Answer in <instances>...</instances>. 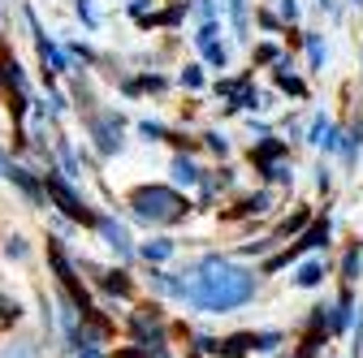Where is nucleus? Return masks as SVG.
Listing matches in <instances>:
<instances>
[{
  "label": "nucleus",
  "instance_id": "f03ea898",
  "mask_svg": "<svg viewBox=\"0 0 363 358\" xmlns=\"http://www.w3.org/2000/svg\"><path fill=\"white\" fill-rule=\"evenodd\" d=\"M125 207L134 212V220H143V225H182V220L195 212V203L177 186H134Z\"/></svg>",
  "mask_w": 363,
  "mask_h": 358
},
{
  "label": "nucleus",
  "instance_id": "5701e85b",
  "mask_svg": "<svg viewBox=\"0 0 363 358\" xmlns=\"http://www.w3.org/2000/svg\"><path fill=\"white\" fill-rule=\"evenodd\" d=\"M268 207H272V195H268V190H259V195H247L230 216H264Z\"/></svg>",
  "mask_w": 363,
  "mask_h": 358
},
{
  "label": "nucleus",
  "instance_id": "09e8293b",
  "mask_svg": "<svg viewBox=\"0 0 363 358\" xmlns=\"http://www.w3.org/2000/svg\"><path fill=\"white\" fill-rule=\"evenodd\" d=\"M350 5H359V9H363V0H350Z\"/></svg>",
  "mask_w": 363,
  "mask_h": 358
},
{
  "label": "nucleus",
  "instance_id": "c85d7f7f",
  "mask_svg": "<svg viewBox=\"0 0 363 358\" xmlns=\"http://www.w3.org/2000/svg\"><path fill=\"white\" fill-rule=\"evenodd\" d=\"M177 82L186 86V91H199V86H203V65H186V69L177 74Z\"/></svg>",
  "mask_w": 363,
  "mask_h": 358
},
{
  "label": "nucleus",
  "instance_id": "9d476101",
  "mask_svg": "<svg viewBox=\"0 0 363 358\" xmlns=\"http://www.w3.org/2000/svg\"><path fill=\"white\" fill-rule=\"evenodd\" d=\"M272 82H277V91H286L294 100H307V82L294 74V57H277V61H272Z\"/></svg>",
  "mask_w": 363,
  "mask_h": 358
},
{
  "label": "nucleus",
  "instance_id": "4468645a",
  "mask_svg": "<svg viewBox=\"0 0 363 358\" xmlns=\"http://www.w3.org/2000/svg\"><path fill=\"white\" fill-rule=\"evenodd\" d=\"M359 272H363V242L354 238V242L346 246L342 263H337V277H342V285H354V281H359Z\"/></svg>",
  "mask_w": 363,
  "mask_h": 358
},
{
  "label": "nucleus",
  "instance_id": "e433bc0d",
  "mask_svg": "<svg viewBox=\"0 0 363 358\" xmlns=\"http://www.w3.org/2000/svg\"><path fill=\"white\" fill-rule=\"evenodd\" d=\"M5 255H9V259H26V255H30L26 238H18V233H13V238H5Z\"/></svg>",
  "mask_w": 363,
  "mask_h": 358
},
{
  "label": "nucleus",
  "instance_id": "6ab92c4d",
  "mask_svg": "<svg viewBox=\"0 0 363 358\" xmlns=\"http://www.w3.org/2000/svg\"><path fill=\"white\" fill-rule=\"evenodd\" d=\"M251 345H255V333H234V337L216 341V358H242Z\"/></svg>",
  "mask_w": 363,
  "mask_h": 358
},
{
  "label": "nucleus",
  "instance_id": "8fccbe9b",
  "mask_svg": "<svg viewBox=\"0 0 363 358\" xmlns=\"http://www.w3.org/2000/svg\"><path fill=\"white\" fill-rule=\"evenodd\" d=\"M294 358H307V354H294Z\"/></svg>",
  "mask_w": 363,
  "mask_h": 358
},
{
  "label": "nucleus",
  "instance_id": "c756f323",
  "mask_svg": "<svg viewBox=\"0 0 363 358\" xmlns=\"http://www.w3.org/2000/svg\"><path fill=\"white\" fill-rule=\"evenodd\" d=\"M203 22H216L220 18V9H225V0H195V5H191Z\"/></svg>",
  "mask_w": 363,
  "mask_h": 358
},
{
  "label": "nucleus",
  "instance_id": "37998d69",
  "mask_svg": "<svg viewBox=\"0 0 363 358\" xmlns=\"http://www.w3.org/2000/svg\"><path fill=\"white\" fill-rule=\"evenodd\" d=\"M277 5H281V18H286V22L298 18V0H277Z\"/></svg>",
  "mask_w": 363,
  "mask_h": 358
},
{
  "label": "nucleus",
  "instance_id": "a19ab883",
  "mask_svg": "<svg viewBox=\"0 0 363 358\" xmlns=\"http://www.w3.org/2000/svg\"><path fill=\"white\" fill-rule=\"evenodd\" d=\"M255 18H259V26H264V30H281V18H277V13H268V9H259Z\"/></svg>",
  "mask_w": 363,
  "mask_h": 358
},
{
  "label": "nucleus",
  "instance_id": "f704fd0d",
  "mask_svg": "<svg viewBox=\"0 0 363 358\" xmlns=\"http://www.w3.org/2000/svg\"><path fill=\"white\" fill-rule=\"evenodd\" d=\"M74 13L82 18V26H91V30H96L100 26V18H96V9H91V0H74Z\"/></svg>",
  "mask_w": 363,
  "mask_h": 358
},
{
  "label": "nucleus",
  "instance_id": "f3484780",
  "mask_svg": "<svg viewBox=\"0 0 363 358\" xmlns=\"http://www.w3.org/2000/svg\"><path fill=\"white\" fill-rule=\"evenodd\" d=\"M264 108V96L255 91V86L247 82V86H238V91L230 96V104H225V112H259Z\"/></svg>",
  "mask_w": 363,
  "mask_h": 358
},
{
  "label": "nucleus",
  "instance_id": "cd10ccee",
  "mask_svg": "<svg viewBox=\"0 0 363 358\" xmlns=\"http://www.w3.org/2000/svg\"><path fill=\"white\" fill-rule=\"evenodd\" d=\"M203 147H208L212 156H230V139H225L220 129H208V134H203Z\"/></svg>",
  "mask_w": 363,
  "mask_h": 358
},
{
  "label": "nucleus",
  "instance_id": "4be33fe9",
  "mask_svg": "<svg viewBox=\"0 0 363 358\" xmlns=\"http://www.w3.org/2000/svg\"><path fill=\"white\" fill-rule=\"evenodd\" d=\"M259 177H264V182H272V186H294V164H290V156L277 160V164H268V168H259Z\"/></svg>",
  "mask_w": 363,
  "mask_h": 358
},
{
  "label": "nucleus",
  "instance_id": "ddd939ff",
  "mask_svg": "<svg viewBox=\"0 0 363 358\" xmlns=\"http://www.w3.org/2000/svg\"><path fill=\"white\" fill-rule=\"evenodd\" d=\"M169 168H173V186H199V177H203V168L195 164L191 151H177Z\"/></svg>",
  "mask_w": 363,
  "mask_h": 358
},
{
  "label": "nucleus",
  "instance_id": "7c9ffc66",
  "mask_svg": "<svg viewBox=\"0 0 363 358\" xmlns=\"http://www.w3.org/2000/svg\"><path fill=\"white\" fill-rule=\"evenodd\" d=\"M139 134H143L147 143H164V139H169V129H164L160 121H139Z\"/></svg>",
  "mask_w": 363,
  "mask_h": 358
},
{
  "label": "nucleus",
  "instance_id": "39448f33",
  "mask_svg": "<svg viewBox=\"0 0 363 358\" xmlns=\"http://www.w3.org/2000/svg\"><path fill=\"white\" fill-rule=\"evenodd\" d=\"M48 267H52V277H57V285H61V294L78 306V311H91L96 302H91V294H86V285H82V277H78V267H74V259H69V250H65V242L61 238H48Z\"/></svg>",
  "mask_w": 363,
  "mask_h": 358
},
{
  "label": "nucleus",
  "instance_id": "9b49d317",
  "mask_svg": "<svg viewBox=\"0 0 363 358\" xmlns=\"http://www.w3.org/2000/svg\"><path fill=\"white\" fill-rule=\"evenodd\" d=\"M286 156H290V143L277 139V134H264V139H255V147H251V164H255V173L268 168V164H277V160H286Z\"/></svg>",
  "mask_w": 363,
  "mask_h": 358
},
{
  "label": "nucleus",
  "instance_id": "72a5a7b5",
  "mask_svg": "<svg viewBox=\"0 0 363 358\" xmlns=\"http://www.w3.org/2000/svg\"><path fill=\"white\" fill-rule=\"evenodd\" d=\"M247 82H251V74H238V78H220V82H216V96H234L238 86H247Z\"/></svg>",
  "mask_w": 363,
  "mask_h": 358
},
{
  "label": "nucleus",
  "instance_id": "f257e3e1",
  "mask_svg": "<svg viewBox=\"0 0 363 358\" xmlns=\"http://www.w3.org/2000/svg\"><path fill=\"white\" fill-rule=\"evenodd\" d=\"M177 285H182L177 302H191L203 316H230V311L255 298L259 272H251V267L225 259V255H203L191 272H177Z\"/></svg>",
  "mask_w": 363,
  "mask_h": 358
},
{
  "label": "nucleus",
  "instance_id": "0eeeda50",
  "mask_svg": "<svg viewBox=\"0 0 363 358\" xmlns=\"http://www.w3.org/2000/svg\"><path fill=\"white\" fill-rule=\"evenodd\" d=\"M0 173H5L9 182H13V186H18V190H22V195H26V199L35 203V207H43V203H48V199H43V182H39V177H35V173H30L26 164L9 160L5 151H0Z\"/></svg>",
  "mask_w": 363,
  "mask_h": 358
},
{
  "label": "nucleus",
  "instance_id": "79ce46f5",
  "mask_svg": "<svg viewBox=\"0 0 363 358\" xmlns=\"http://www.w3.org/2000/svg\"><path fill=\"white\" fill-rule=\"evenodd\" d=\"M74 358H104L100 345H74Z\"/></svg>",
  "mask_w": 363,
  "mask_h": 358
},
{
  "label": "nucleus",
  "instance_id": "a18cd8bd",
  "mask_svg": "<svg viewBox=\"0 0 363 358\" xmlns=\"http://www.w3.org/2000/svg\"><path fill=\"white\" fill-rule=\"evenodd\" d=\"M69 52H74V57H82V61H96V52H91L86 43H69Z\"/></svg>",
  "mask_w": 363,
  "mask_h": 358
},
{
  "label": "nucleus",
  "instance_id": "423d86ee",
  "mask_svg": "<svg viewBox=\"0 0 363 358\" xmlns=\"http://www.w3.org/2000/svg\"><path fill=\"white\" fill-rule=\"evenodd\" d=\"M121 129H125V117H121L117 108H104V112H91V117H86V134H91V147H96V151H100L104 160H108V156H117V151L125 147Z\"/></svg>",
  "mask_w": 363,
  "mask_h": 358
},
{
  "label": "nucleus",
  "instance_id": "f8f14e48",
  "mask_svg": "<svg viewBox=\"0 0 363 358\" xmlns=\"http://www.w3.org/2000/svg\"><path fill=\"white\" fill-rule=\"evenodd\" d=\"M173 250H177V242H173V238H152V242H143V246H134V255H139L147 267L169 263V259H173Z\"/></svg>",
  "mask_w": 363,
  "mask_h": 358
},
{
  "label": "nucleus",
  "instance_id": "49530a36",
  "mask_svg": "<svg viewBox=\"0 0 363 358\" xmlns=\"http://www.w3.org/2000/svg\"><path fill=\"white\" fill-rule=\"evenodd\" d=\"M315 5H320V9H325L329 18H337V13H342V9H337V0H315Z\"/></svg>",
  "mask_w": 363,
  "mask_h": 358
},
{
  "label": "nucleus",
  "instance_id": "7ed1b4c3",
  "mask_svg": "<svg viewBox=\"0 0 363 358\" xmlns=\"http://www.w3.org/2000/svg\"><path fill=\"white\" fill-rule=\"evenodd\" d=\"M39 182H43V199H48L65 220H74V225H82V229H96L100 212H91V207H86V199L74 190L69 177H61V168L48 164V173H39Z\"/></svg>",
  "mask_w": 363,
  "mask_h": 358
},
{
  "label": "nucleus",
  "instance_id": "393cba45",
  "mask_svg": "<svg viewBox=\"0 0 363 358\" xmlns=\"http://www.w3.org/2000/svg\"><path fill=\"white\" fill-rule=\"evenodd\" d=\"M0 358H43L35 341H9L5 350H0Z\"/></svg>",
  "mask_w": 363,
  "mask_h": 358
},
{
  "label": "nucleus",
  "instance_id": "ea45409f",
  "mask_svg": "<svg viewBox=\"0 0 363 358\" xmlns=\"http://www.w3.org/2000/svg\"><path fill=\"white\" fill-rule=\"evenodd\" d=\"M147 9H152V0H130V5H125V13H130L134 22H139V18H147Z\"/></svg>",
  "mask_w": 363,
  "mask_h": 358
},
{
  "label": "nucleus",
  "instance_id": "a878e982",
  "mask_svg": "<svg viewBox=\"0 0 363 358\" xmlns=\"http://www.w3.org/2000/svg\"><path fill=\"white\" fill-rule=\"evenodd\" d=\"M203 61H208L212 69H225V65H230V48L216 39V43H208V48H203Z\"/></svg>",
  "mask_w": 363,
  "mask_h": 358
},
{
  "label": "nucleus",
  "instance_id": "6e6552de",
  "mask_svg": "<svg viewBox=\"0 0 363 358\" xmlns=\"http://www.w3.org/2000/svg\"><path fill=\"white\" fill-rule=\"evenodd\" d=\"M96 233L104 238V246L121 259V263H130L134 259V238H130V229L121 225V220H113V216H100L96 220Z\"/></svg>",
  "mask_w": 363,
  "mask_h": 358
},
{
  "label": "nucleus",
  "instance_id": "1a4fd4ad",
  "mask_svg": "<svg viewBox=\"0 0 363 358\" xmlns=\"http://www.w3.org/2000/svg\"><path fill=\"white\" fill-rule=\"evenodd\" d=\"M82 267L91 272V281H96L104 294H113V298H130L134 294V281H130L125 267H96V263H86V259H82Z\"/></svg>",
  "mask_w": 363,
  "mask_h": 358
},
{
  "label": "nucleus",
  "instance_id": "2eb2a0df",
  "mask_svg": "<svg viewBox=\"0 0 363 358\" xmlns=\"http://www.w3.org/2000/svg\"><path fill=\"white\" fill-rule=\"evenodd\" d=\"M354 311H359V306H354V289L346 285L342 298L333 302V328H329V333H346V328L354 324Z\"/></svg>",
  "mask_w": 363,
  "mask_h": 358
},
{
  "label": "nucleus",
  "instance_id": "aec40b11",
  "mask_svg": "<svg viewBox=\"0 0 363 358\" xmlns=\"http://www.w3.org/2000/svg\"><path fill=\"white\" fill-rule=\"evenodd\" d=\"M307 225H311V207H298V212H290V216L281 220V225L272 229V238H277V242H281V238H290V233L298 238V233H303Z\"/></svg>",
  "mask_w": 363,
  "mask_h": 358
},
{
  "label": "nucleus",
  "instance_id": "58836bf2",
  "mask_svg": "<svg viewBox=\"0 0 363 358\" xmlns=\"http://www.w3.org/2000/svg\"><path fill=\"white\" fill-rule=\"evenodd\" d=\"M216 35H220V26L216 22H203L199 35H195V43H199V48H208V43H216Z\"/></svg>",
  "mask_w": 363,
  "mask_h": 358
},
{
  "label": "nucleus",
  "instance_id": "a211bd4d",
  "mask_svg": "<svg viewBox=\"0 0 363 358\" xmlns=\"http://www.w3.org/2000/svg\"><path fill=\"white\" fill-rule=\"evenodd\" d=\"M294 285H298V289H320V285H325V259H307V263H298Z\"/></svg>",
  "mask_w": 363,
  "mask_h": 358
},
{
  "label": "nucleus",
  "instance_id": "c9c22d12",
  "mask_svg": "<svg viewBox=\"0 0 363 358\" xmlns=\"http://www.w3.org/2000/svg\"><path fill=\"white\" fill-rule=\"evenodd\" d=\"M164 86H169L164 74H152V69H147V74L139 78V91H164Z\"/></svg>",
  "mask_w": 363,
  "mask_h": 358
},
{
  "label": "nucleus",
  "instance_id": "c03bdc74",
  "mask_svg": "<svg viewBox=\"0 0 363 358\" xmlns=\"http://www.w3.org/2000/svg\"><path fill=\"white\" fill-rule=\"evenodd\" d=\"M315 186H320V190H329V186H333V173H329L325 164H320V168H315Z\"/></svg>",
  "mask_w": 363,
  "mask_h": 358
},
{
  "label": "nucleus",
  "instance_id": "bb28decb",
  "mask_svg": "<svg viewBox=\"0 0 363 358\" xmlns=\"http://www.w3.org/2000/svg\"><path fill=\"white\" fill-rule=\"evenodd\" d=\"M18 320H22V302L0 294V324H18Z\"/></svg>",
  "mask_w": 363,
  "mask_h": 358
},
{
  "label": "nucleus",
  "instance_id": "2f4dec72",
  "mask_svg": "<svg viewBox=\"0 0 363 358\" xmlns=\"http://www.w3.org/2000/svg\"><path fill=\"white\" fill-rule=\"evenodd\" d=\"M286 337L277 333V328H268V333H255V350H264V354H272V350H277Z\"/></svg>",
  "mask_w": 363,
  "mask_h": 358
},
{
  "label": "nucleus",
  "instance_id": "de8ad7c7",
  "mask_svg": "<svg viewBox=\"0 0 363 358\" xmlns=\"http://www.w3.org/2000/svg\"><path fill=\"white\" fill-rule=\"evenodd\" d=\"M113 358H143V354H139V350H134V345H121V350H117Z\"/></svg>",
  "mask_w": 363,
  "mask_h": 358
},
{
  "label": "nucleus",
  "instance_id": "473e14b6",
  "mask_svg": "<svg viewBox=\"0 0 363 358\" xmlns=\"http://www.w3.org/2000/svg\"><path fill=\"white\" fill-rule=\"evenodd\" d=\"M277 57H281V48H277V43H259V48H255V57H251V65H272Z\"/></svg>",
  "mask_w": 363,
  "mask_h": 358
},
{
  "label": "nucleus",
  "instance_id": "20e7f679",
  "mask_svg": "<svg viewBox=\"0 0 363 358\" xmlns=\"http://www.w3.org/2000/svg\"><path fill=\"white\" fill-rule=\"evenodd\" d=\"M329 233H333V220H329V216H320V220L311 216V225H307V229L294 238V246H286V250H277L272 259H264V263H259V277L286 272V267H290V263H298L307 250H320V246H329Z\"/></svg>",
  "mask_w": 363,
  "mask_h": 358
},
{
  "label": "nucleus",
  "instance_id": "412c9836",
  "mask_svg": "<svg viewBox=\"0 0 363 358\" xmlns=\"http://www.w3.org/2000/svg\"><path fill=\"white\" fill-rule=\"evenodd\" d=\"M225 9H230V22H234V39L247 43L251 39V18H247V0H225Z\"/></svg>",
  "mask_w": 363,
  "mask_h": 358
},
{
  "label": "nucleus",
  "instance_id": "b1692460",
  "mask_svg": "<svg viewBox=\"0 0 363 358\" xmlns=\"http://www.w3.org/2000/svg\"><path fill=\"white\" fill-rule=\"evenodd\" d=\"M303 48H307V61H311V69H325V39L315 35V30H303Z\"/></svg>",
  "mask_w": 363,
  "mask_h": 358
},
{
  "label": "nucleus",
  "instance_id": "dca6fc26",
  "mask_svg": "<svg viewBox=\"0 0 363 358\" xmlns=\"http://www.w3.org/2000/svg\"><path fill=\"white\" fill-rule=\"evenodd\" d=\"M52 151H57V160H61V177L78 182V177H82V164H78V156H74V147H69L65 134H57V139H52Z\"/></svg>",
  "mask_w": 363,
  "mask_h": 358
},
{
  "label": "nucleus",
  "instance_id": "4c0bfd02",
  "mask_svg": "<svg viewBox=\"0 0 363 358\" xmlns=\"http://www.w3.org/2000/svg\"><path fill=\"white\" fill-rule=\"evenodd\" d=\"M272 246H277V238H272V233H268V238H259V242H247V246H242L238 255H268Z\"/></svg>",
  "mask_w": 363,
  "mask_h": 358
}]
</instances>
